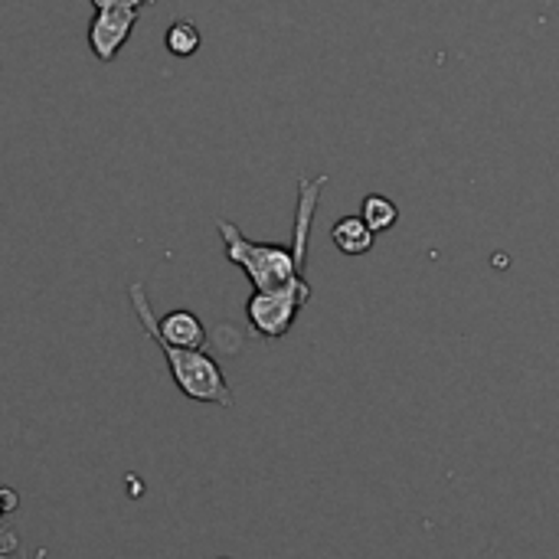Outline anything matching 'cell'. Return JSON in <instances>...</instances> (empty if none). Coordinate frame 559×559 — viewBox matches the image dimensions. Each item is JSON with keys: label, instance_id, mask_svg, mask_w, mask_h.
Listing matches in <instances>:
<instances>
[{"label": "cell", "instance_id": "2", "mask_svg": "<svg viewBox=\"0 0 559 559\" xmlns=\"http://www.w3.org/2000/svg\"><path fill=\"white\" fill-rule=\"evenodd\" d=\"M154 344L160 347L167 367H170V377L177 383V390L193 400V403H210V406H223L229 409L233 406V390L219 370V364L203 354V350H190V347H174V344H164L154 337Z\"/></svg>", "mask_w": 559, "mask_h": 559}, {"label": "cell", "instance_id": "1", "mask_svg": "<svg viewBox=\"0 0 559 559\" xmlns=\"http://www.w3.org/2000/svg\"><path fill=\"white\" fill-rule=\"evenodd\" d=\"M219 236H223V249H226V259L233 265H239L252 288L255 292H265V288H278V285H288L292 278L305 275V262L295 259V249L292 246H275V242H252L242 236V229L229 219H219L216 223Z\"/></svg>", "mask_w": 559, "mask_h": 559}, {"label": "cell", "instance_id": "7", "mask_svg": "<svg viewBox=\"0 0 559 559\" xmlns=\"http://www.w3.org/2000/svg\"><path fill=\"white\" fill-rule=\"evenodd\" d=\"M164 46H167V52L187 59V56H193L200 49V29L190 20H174L167 36H164Z\"/></svg>", "mask_w": 559, "mask_h": 559}, {"label": "cell", "instance_id": "8", "mask_svg": "<svg viewBox=\"0 0 559 559\" xmlns=\"http://www.w3.org/2000/svg\"><path fill=\"white\" fill-rule=\"evenodd\" d=\"M154 0H92L95 10H105V7H128V10H144L151 7Z\"/></svg>", "mask_w": 559, "mask_h": 559}, {"label": "cell", "instance_id": "9", "mask_svg": "<svg viewBox=\"0 0 559 559\" xmlns=\"http://www.w3.org/2000/svg\"><path fill=\"white\" fill-rule=\"evenodd\" d=\"M13 508H16V495L13 491H0V518L10 514Z\"/></svg>", "mask_w": 559, "mask_h": 559}, {"label": "cell", "instance_id": "5", "mask_svg": "<svg viewBox=\"0 0 559 559\" xmlns=\"http://www.w3.org/2000/svg\"><path fill=\"white\" fill-rule=\"evenodd\" d=\"M331 239L344 255H367L377 242V233L360 216H341L331 226Z\"/></svg>", "mask_w": 559, "mask_h": 559}, {"label": "cell", "instance_id": "4", "mask_svg": "<svg viewBox=\"0 0 559 559\" xmlns=\"http://www.w3.org/2000/svg\"><path fill=\"white\" fill-rule=\"evenodd\" d=\"M138 16H141V10H128V7L95 10V16L88 23V46L98 62H111L118 56V49L128 43L131 29L138 26Z\"/></svg>", "mask_w": 559, "mask_h": 559}, {"label": "cell", "instance_id": "6", "mask_svg": "<svg viewBox=\"0 0 559 559\" xmlns=\"http://www.w3.org/2000/svg\"><path fill=\"white\" fill-rule=\"evenodd\" d=\"M360 219L373 229V233H386L400 223V206L383 197V193H367L360 203Z\"/></svg>", "mask_w": 559, "mask_h": 559}, {"label": "cell", "instance_id": "3", "mask_svg": "<svg viewBox=\"0 0 559 559\" xmlns=\"http://www.w3.org/2000/svg\"><path fill=\"white\" fill-rule=\"evenodd\" d=\"M311 301V282L305 275L292 278L288 285L278 288H265V292H252V298L246 301V318L252 324V331L265 341H278L292 331L298 311Z\"/></svg>", "mask_w": 559, "mask_h": 559}, {"label": "cell", "instance_id": "10", "mask_svg": "<svg viewBox=\"0 0 559 559\" xmlns=\"http://www.w3.org/2000/svg\"><path fill=\"white\" fill-rule=\"evenodd\" d=\"M0 559H13V557H10V554H0Z\"/></svg>", "mask_w": 559, "mask_h": 559}]
</instances>
